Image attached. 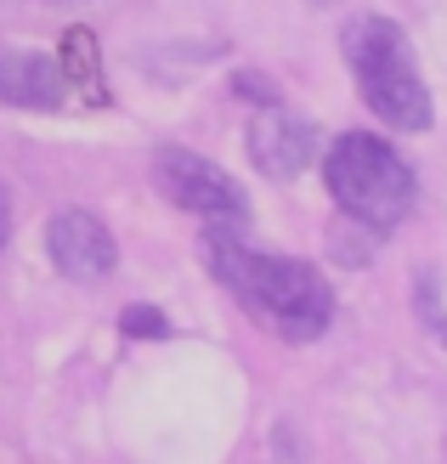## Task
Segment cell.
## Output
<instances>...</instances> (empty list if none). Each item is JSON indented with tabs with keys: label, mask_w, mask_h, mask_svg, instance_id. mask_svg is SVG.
<instances>
[{
	"label": "cell",
	"mask_w": 447,
	"mask_h": 464,
	"mask_svg": "<svg viewBox=\"0 0 447 464\" xmlns=\"http://www.w3.org/2000/svg\"><path fill=\"white\" fill-rule=\"evenodd\" d=\"M199 255H204L209 277H216L261 329H272L289 345H312L328 329V317H335V289L306 261H284V255L249 249L238 232H227V227H209Z\"/></svg>",
	"instance_id": "cell-1"
},
{
	"label": "cell",
	"mask_w": 447,
	"mask_h": 464,
	"mask_svg": "<svg viewBox=\"0 0 447 464\" xmlns=\"http://www.w3.org/2000/svg\"><path fill=\"white\" fill-rule=\"evenodd\" d=\"M345 63L357 74L363 102L391 120L396 130H431V91L419 80V63H413V45L408 34L396 29L391 17H351L345 23Z\"/></svg>",
	"instance_id": "cell-2"
},
{
	"label": "cell",
	"mask_w": 447,
	"mask_h": 464,
	"mask_svg": "<svg viewBox=\"0 0 447 464\" xmlns=\"http://www.w3.org/2000/svg\"><path fill=\"white\" fill-rule=\"evenodd\" d=\"M323 181H328V193H335V204L345 210V221H363L368 232H391L413 210L408 159L391 142H380V136H368V130H351L328 148Z\"/></svg>",
	"instance_id": "cell-3"
},
{
	"label": "cell",
	"mask_w": 447,
	"mask_h": 464,
	"mask_svg": "<svg viewBox=\"0 0 447 464\" xmlns=\"http://www.w3.org/2000/svg\"><path fill=\"white\" fill-rule=\"evenodd\" d=\"M153 188L170 198L176 210L199 216V221H209V227L238 232V227L249 221L244 188H238L227 170H216L209 159L187 153V148H159V153H153Z\"/></svg>",
	"instance_id": "cell-4"
},
{
	"label": "cell",
	"mask_w": 447,
	"mask_h": 464,
	"mask_svg": "<svg viewBox=\"0 0 447 464\" xmlns=\"http://www.w3.org/2000/svg\"><path fill=\"white\" fill-rule=\"evenodd\" d=\"M244 148L255 159V170L272 181H289L317 159V125L300 120V113H284L277 102H267V113H255L244 130Z\"/></svg>",
	"instance_id": "cell-5"
},
{
	"label": "cell",
	"mask_w": 447,
	"mask_h": 464,
	"mask_svg": "<svg viewBox=\"0 0 447 464\" xmlns=\"http://www.w3.org/2000/svg\"><path fill=\"white\" fill-rule=\"evenodd\" d=\"M45 255H52V266L63 277L97 284V277H108L113 261H120V244H113V232L91 210H63V216H52V227H45Z\"/></svg>",
	"instance_id": "cell-6"
},
{
	"label": "cell",
	"mask_w": 447,
	"mask_h": 464,
	"mask_svg": "<svg viewBox=\"0 0 447 464\" xmlns=\"http://www.w3.org/2000/svg\"><path fill=\"white\" fill-rule=\"evenodd\" d=\"M0 102L6 108H34V113H52L68 102V80L57 57H40V52H0Z\"/></svg>",
	"instance_id": "cell-7"
},
{
	"label": "cell",
	"mask_w": 447,
	"mask_h": 464,
	"mask_svg": "<svg viewBox=\"0 0 447 464\" xmlns=\"http://www.w3.org/2000/svg\"><path fill=\"white\" fill-rule=\"evenodd\" d=\"M57 68H63V80H74L91 102H102V57H97V40H91L85 29H68V34H63Z\"/></svg>",
	"instance_id": "cell-8"
},
{
	"label": "cell",
	"mask_w": 447,
	"mask_h": 464,
	"mask_svg": "<svg viewBox=\"0 0 447 464\" xmlns=\"http://www.w3.org/2000/svg\"><path fill=\"white\" fill-rule=\"evenodd\" d=\"M120 329H125L131 340H164V334H170V317L153 312V306H131V312L120 317Z\"/></svg>",
	"instance_id": "cell-9"
},
{
	"label": "cell",
	"mask_w": 447,
	"mask_h": 464,
	"mask_svg": "<svg viewBox=\"0 0 447 464\" xmlns=\"http://www.w3.org/2000/svg\"><path fill=\"white\" fill-rule=\"evenodd\" d=\"M238 97H261V102H277V91H272L267 80H249V74H238Z\"/></svg>",
	"instance_id": "cell-10"
},
{
	"label": "cell",
	"mask_w": 447,
	"mask_h": 464,
	"mask_svg": "<svg viewBox=\"0 0 447 464\" xmlns=\"http://www.w3.org/2000/svg\"><path fill=\"white\" fill-rule=\"evenodd\" d=\"M0 249H6V198H0Z\"/></svg>",
	"instance_id": "cell-11"
}]
</instances>
